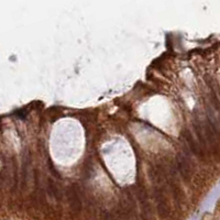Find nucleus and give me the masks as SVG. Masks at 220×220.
Wrapping results in <instances>:
<instances>
[{"label": "nucleus", "mask_w": 220, "mask_h": 220, "mask_svg": "<svg viewBox=\"0 0 220 220\" xmlns=\"http://www.w3.org/2000/svg\"><path fill=\"white\" fill-rule=\"evenodd\" d=\"M47 188H49V192H50V194L52 196H54V197H56V198H59V189H57V187H56V185L54 183H53L52 180H49V185H47Z\"/></svg>", "instance_id": "obj_4"}, {"label": "nucleus", "mask_w": 220, "mask_h": 220, "mask_svg": "<svg viewBox=\"0 0 220 220\" xmlns=\"http://www.w3.org/2000/svg\"><path fill=\"white\" fill-rule=\"evenodd\" d=\"M177 170L180 173V175L184 177V180H188L192 177V164H190L187 156L178 155V158H177Z\"/></svg>", "instance_id": "obj_1"}, {"label": "nucleus", "mask_w": 220, "mask_h": 220, "mask_svg": "<svg viewBox=\"0 0 220 220\" xmlns=\"http://www.w3.org/2000/svg\"><path fill=\"white\" fill-rule=\"evenodd\" d=\"M68 199H69V205H71L72 210L74 212H78L81 210V197H79L78 189L76 188V186H72L68 189Z\"/></svg>", "instance_id": "obj_3"}, {"label": "nucleus", "mask_w": 220, "mask_h": 220, "mask_svg": "<svg viewBox=\"0 0 220 220\" xmlns=\"http://www.w3.org/2000/svg\"><path fill=\"white\" fill-rule=\"evenodd\" d=\"M184 136H185V140H186V143L188 148L190 149L193 153L199 158H202L204 156V150H202V145H200V143L197 142L195 139H194V136H192V133L189 132V131H185L184 132Z\"/></svg>", "instance_id": "obj_2"}]
</instances>
